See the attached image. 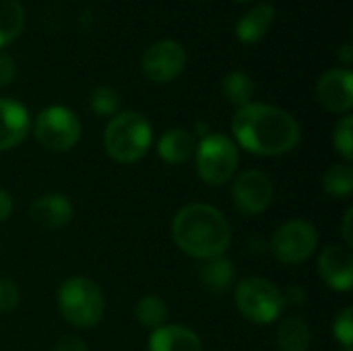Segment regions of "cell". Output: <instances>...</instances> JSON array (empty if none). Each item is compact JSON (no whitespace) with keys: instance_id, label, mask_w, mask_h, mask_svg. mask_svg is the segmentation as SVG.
I'll return each instance as SVG.
<instances>
[{"instance_id":"cell-1","label":"cell","mask_w":353,"mask_h":351,"mask_svg":"<svg viewBox=\"0 0 353 351\" xmlns=\"http://www.w3.org/2000/svg\"><path fill=\"white\" fill-rule=\"evenodd\" d=\"M234 143L259 157H279L300 145L302 130L298 120L269 103H248L232 116Z\"/></svg>"},{"instance_id":"cell-2","label":"cell","mask_w":353,"mask_h":351,"mask_svg":"<svg viewBox=\"0 0 353 351\" xmlns=\"http://www.w3.org/2000/svg\"><path fill=\"white\" fill-rule=\"evenodd\" d=\"M172 238L184 254L196 261H209L223 257L230 248L232 225L213 205L190 203L176 213L172 221Z\"/></svg>"},{"instance_id":"cell-3","label":"cell","mask_w":353,"mask_h":351,"mask_svg":"<svg viewBox=\"0 0 353 351\" xmlns=\"http://www.w3.org/2000/svg\"><path fill=\"white\" fill-rule=\"evenodd\" d=\"M151 145V122L134 110L118 112L103 130V149L118 163H137L149 153Z\"/></svg>"},{"instance_id":"cell-4","label":"cell","mask_w":353,"mask_h":351,"mask_svg":"<svg viewBox=\"0 0 353 351\" xmlns=\"http://www.w3.org/2000/svg\"><path fill=\"white\" fill-rule=\"evenodd\" d=\"M56 306L60 317L77 327V329H91L101 323L105 312V298L99 285L89 277H68L56 296Z\"/></svg>"},{"instance_id":"cell-5","label":"cell","mask_w":353,"mask_h":351,"mask_svg":"<svg viewBox=\"0 0 353 351\" xmlns=\"http://www.w3.org/2000/svg\"><path fill=\"white\" fill-rule=\"evenodd\" d=\"M196 174L209 186H223L234 180L240 166V147L232 137L211 132L196 143Z\"/></svg>"},{"instance_id":"cell-6","label":"cell","mask_w":353,"mask_h":351,"mask_svg":"<svg viewBox=\"0 0 353 351\" xmlns=\"http://www.w3.org/2000/svg\"><path fill=\"white\" fill-rule=\"evenodd\" d=\"M283 292L265 277H246L236 288V308L254 325H271L285 310Z\"/></svg>"},{"instance_id":"cell-7","label":"cell","mask_w":353,"mask_h":351,"mask_svg":"<svg viewBox=\"0 0 353 351\" xmlns=\"http://www.w3.org/2000/svg\"><path fill=\"white\" fill-rule=\"evenodd\" d=\"M81 132L83 128L79 116L66 106H48L37 114L33 122L35 141L46 151L54 153L70 151L79 143Z\"/></svg>"},{"instance_id":"cell-8","label":"cell","mask_w":353,"mask_h":351,"mask_svg":"<svg viewBox=\"0 0 353 351\" xmlns=\"http://www.w3.org/2000/svg\"><path fill=\"white\" fill-rule=\"evenodd\" d=\"M319 248V232L310 221L290 219L271 238V252L281 265H300Z\"/></svg>"},{"instance_id":"cell-9","label":"cell","mask_w":353,"mask_h":351,"mask_svg":"<svg viewBox=\"0 0 353 351\" xmlns=\"http://www.w3.org/2000/svg\"><path fill=\"white\" fill-rule=\"evenodd\" d=\"M275 197V188L271 178L261 172V170H246L240 172L238 176H234L232 182V201L234 207L246 215V217H254L265 213Z\"/></svg>"},{"instance_id":"cell-10","label":"cell","mask_w":353,"mask_h":351,"mask_svg":"<svg viewBox=\"0 0 353 351\" xmlns=\"http://www.w3.org/2000/svg\"><path fill=\"white\" fill-rule=\"evenodd\" d=\"M186 60L188 56L180 41L159 39L145 50L141 58V70L151 83H170L182 74Z\"/></svg>"},{"instance_id":"cell-11","label":"cell","mask_w":353,"mask_h":351,"mask_svg":"<svg viewBox=\"0 0 353 351\" xmlns=\"http://www.w3.org/2000/svg\"><path fill=\"white\" fill-rule=\"evenodd\" d=\"M319 103L335 114H350L353 108V72L350 68H331L316 81Z\"/></svg>"},{"instance_id":"cell-12","label":"cell","mask_w":353,"mask_h":351,"mask_svg":"<svg viewBox=\"0 0 353 351\" xmlns=\"http://www.w3.org/2000/svg\"><path fill=\"white\" fill-rule=\"evenodd\" d=\"M319 275L333 292L353 288V254L345 244H331L319 257Z\"/></svg>"},{"instance_id":"cell-13","label":"cell","mask_w":353,"mask_h":351,"mask_svg":"<svg viewBox=\"0 0 353 351\" xmlns=\"http://www.w3.org/2000/svg\"><path fill=\"white\" fill-rule=\"evenodd\" d=\"M31 130L27 108L10 97H0V153L19 147Z\"/></svg>"},{"instance_id":"cell-14","label":"cell","mask_w":353,"mask_h":351,"mask_svg":"<svg viewBox=\"0 0 353 351\" xmlns=\"http://www.w3.org/2000/svg\"><path fill=\"white\" fill-rule=\"evenodd\" d=\"M74 207L68 197L60 192H48L37 197L29 205V217L43 230H60L72 221Z\"/></svg>"},{"instance_id":"cell-15","label":"cell","mask_w":353,"mask_h":351,"mask_svg":"<svg viewBox=\"0 0 353 351\" xmlns=\"http://www.w3.org/2000/svg\"><path fill=\"white\" fill-rule=\"evenodd\" d=\"M149 351H205L201 337L184 325H163L149 337Z\"/></svg>"},{"instance_id":"cell-16","label":"cell","mask_w":353,"mask_h":351,"mask_svg":"<svg viewBox=\"0 0 353 351\" xmlns=\"http://www.w3.org/2000/svg\"><path fill=\"white\" fill-rule=\"evenodd\" d=\"M194 151H196V139L192 132L184 128L165 130L157 141V155L170 166L186 163L190 157H194Z\"/></svg>"},{"instance_id":"cell-17","label":"cell","mask_w":353,"mask_h":351,"mask_svg":"<svg viewBox=\"0 0 353 351\" xmlns=\"http://www.w3.org/2000/svg\"><path fill=\"white\" fill-rule=\"evenodd\" d=\"M273 21H275V6L269 2H261L240 17V21L236 23V37L242 43L252 46L265 37Z\"/></svg>"},{"instance_id":"cell-18","label":"cell","mask_w":353,"mask_h":351,"mask_svg":"<svg viewBox=\"0 0 353 351\" xmlns=\"http://www.w3.org/2000/svg\"><path fill=\"white\" fill-rule=\"evenodd\" d=\"M312 343V333L308 323L294 314L285 317L277 329V348L279 351H308Z\"/></svg>"},{"instance_id":"cell-19","label":"cell","mask_w":353,"mask_h":351,"mask_svg":"<svg viewBox=\"0 0 353 351\" xmlns=\"http://www.w3.org/2000/svg\"><path fill=\"white\" fill-rule=\"evenodd\" d=\"M236 277V269L234 263L225 257H217V259H209L205 261V265L201 267V281L209 292L221 294L228 292L234 283Z\"/></svg>"},{"instance_id":"cell-20","label":"cell","mask_w":353,"mask_h":351,"mask_svg":"<svg viewBox=\"0 0 353 351\" xmlns=\"http://www.w3.org/2000/svg\"><path fill=\"white\" fill-rule=\"evenodd\" d=\"M25 27V8L19 0H0V50L12 43Z\"/></svg>"},{"instance_id":"cell-21","label":"cell","mask_w":353,"mask_h":351,"mask_svg":"<svg viewBox=\"0 0 353 351\" xmlns=\"http://www.w3.org/2000/svg\"><path fill=\"white\" fill-rule=\"evenodd\" d=\"M221 91H223L225 99L232 106L244 108V106L252 103V97H254V81L244 70H232V72L225 74V79L221 83Z\"/></svg>"},{"instance_id":"cell-22","label":"cell","mask_w":353,"mask_h":351,"mask_svg":"<svg viewBox=\"0 0 353 351\" xmlns=\"http://www.w3.org/2000/svg\"><path fill=\"white\" fill-rule=\"evenodd\" d=\"M134 319L141 327L155 331L165 325L168 321V304L159 296H143L134 306Z\"/></svg>"},{"instance_id":"cell-23","label":"cell","mask_w":353,"mask_h":351,"mask_svg":"<svg viewBox=\"0 0 353 351\" xmlns=\"http://www.w3.org/2000/svg\"><path fill=\"white\" fill-rule=\"evenodd\" d=\"M323 188L333 199H347L353 192V168L350 163H335L323 176Z\"/></svg>"},{"instance_id":"cell-24","label":"cell","mask_w":353,"mask_h":351,"mask_svg":"<svg viewBox=\"0 0 353 351\" xmlns=\"http://www.w3.org/2000/svg\"><path fill=\"white\" fill-rule=\"evenodd\" d=\"M89 103H91V110L97 116H108L110 118V116H116L120 112V95L110 85H97L91 91Z\"/></svg>"},{"instance_id":"cell-25","label":"cell","mask_w":353,"mask_h":351,"mask_svg":"<svg viewBox=\"0 0 353 351\" xmlns=\"http://www.w3.org/2000/svg\"><path fill=\"white\" fill-rule=\"evenodd\" d=\"M333 147L335 151L345 159V163H350L353 159V116L345 114L335 130H333Z\"/></svg>"},{"instance_id":"cell-26","label":"cell","mask_w":353,"mask_h":351,"mask_svg":"<svg viewBox=\"0 0 353 351\" xmlns=\"http://www.w3.org/2000/svg\"><path fill=\"white\" fill-rule=\"evenodd\" d=\"M333 337L341 343V348H352L353 343V308H343L333 321Z\"/></svg>"},{"instance_id":"cell-27","label":"cell","mask_w":353,"mask_h":351,"mask_svg":"<svg viewBox=\"0 0 353 351\" xmlns=\"http://www.w3.org/2000/svg\"><path fill=\"white\" fill-rule=\"evenodd\" d=\"M19 298H21V294H19L17 283L12 279L0 277V314L14 310L19 304Z\"/></svg>"},{"instance_id":"cell-28","label":"cell","mask_w":353,"mask_h":351,"mask_svg":"<svg viewBox=\"0 0 353 351\" xmlns=\"http://www.w3.org/2000/svg\"><path fill=\"white\" fill-rule=\"evenodd\" d=\"M17 77V64L10 54L0 52V89L8 87Z\"/></svg>"},{"instance_id":"cell-29","label":"cell","mask_w":353,"mask_h":351,"mask_svg":"<svg viewBox=\"0 0 353 351\" xmlns=\"http://www.w3.org/2000/svg\"><path fill=\"white\" fill-rule=\"evenodd\" d=\"M54 351H89L87 343L79 337V335H64L58 339Z\"/></svg>"},{"instance_id":"cell-30","label":"cell","mask_w":353,"mask_h":351,"mask_svg":"<svg viewBox=\"0 0 353 351\" xmlns=\"http://www.w3.org/2000/svg\"><path fill=\"white\" fill-rule=\"evenodd\" d=\"M283 300L285 304H294V306H300L306 302V290L300 288V285H292L283 292Z\"/></svg>"},{"instance_id":"cell-31","label":"cell","mask_w":353,"mask_h":351,"mask_svg":"<svg viewBox=\"0 0 353 351\" xmlns=\"http://www.w3.org/2000/svg\"><path fill=\"white\" fill-rule=\"evenodd\" d=\"M353 209L350 207L343 215V223H341V234H343V240H345V246L347 248H353Z\"/></svg>"},{"instance_id":"cell-32","label":"cell","mask_w":353,"mask_h":351,"mask_svg":"<svg viewBox=\"0 0 353 351\" xmlns=\"http://www.w3.org/2000/svg\"><path fill=\"white\" fill-rule=\"evenodd\" d=\"M12 215V197L4 188H0V223Z\"/></svg>"},{"instance_id":"cell-33","label":"cell","mask_w":353,"mask_h":351,"mask_svg":"<svg viewBox=\"0 0 353 351\" xmlns=\"http://www.w3.org/2000/svg\"><path fill=\"white\" fill-rule=\"evenodd\" d=\"M337 56H339V60L343 62V68H350L353 62V46L352 43H343V46L337 50Z\"/></svg>"},{"instance_id":"cell-34","label":"cell","mask_w":353,"mask_h":351,"mask_svg":"<svg viewBox=\"0 0 353 351\" xmlns=\"http://www.w3.org/2000/svg\"><path fill=\"white\" fill-rule=\"evenodd\" d=\"M192 134H199L201 139H203V137H207V134H211V132H209V124H205V122H196V132H192Z\"/></svg>"},{"instance_id":"cell-35","label":"cell","mask_w":353,"mask_h":351,"mask_svg":"<svg viewBox=\"0 0 353 351\" xmlns=\"http://www.w3.org/2000/svg\"><path fill=\"white\" fill-rule=\"evenodd\" d=\"M339 351H352V348H341Z\"/></svg>"},{"instance_id":"cell-36","label":"cell","mask_w":353,"mask_h":351,"mask_svg":"<svg viewBox=\"0 0 353 351\" xmlns=\"http://www.w3.org/2000/svg\"><path fill=\"white\" fill-rule=\"evenodd\" d=\"M234 2H250V0H234Z\"/></svg>"}]
</instances>
